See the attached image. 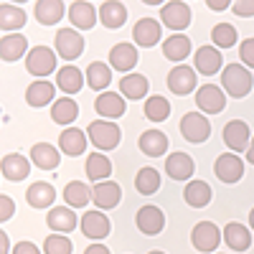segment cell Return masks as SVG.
Returning <instances> with one entry per match:
<instances>
[{
	"label": "cell",
	"mask_w": 254,
	"mask_h": 254,
	"mask_svg": "<svg viewBox=\"0 0 254 254\" xmlns=\"http://www.w3.org/2000/svg\"><path fill=\"white\" fill-rule=\"evenodd\" d=\"M221 84H224V92L229 97H247L254 87V76L252 71L244 66V64H226L224 71H221Z\"/></svg>",
	"instance_id": "cell-1"
},
{
	"label": "cell",
	"mask_w": 254,
	"mask_h": 254,
	"mask_svg": "<svg viewBox=\"0 0 254 254\" xmlns=\"http://www.w3.org/2000/svg\"><path fill=\"white\" fill-rule=\"evenodd\" d=\"M87 135H89L92 145L99 147L102 153L104 150H115V147L120 145V140H122L120 125L117 122H110V120H94V122H89Z\"/></svg>",
	"instance_id": "cell-2"
},
{
	"label": "cell",
	"mask_w": 254,
	"mask_h": 254,
	"mask_svg": "<svg viewBox=\"0 0 254 254\" xmlns=\"http://www.w3.org/2000/svg\"><path fill=\"white\" fill-rule=\"evenodd\" d=\"M54 46H56V54L66 61H74L84 54V36L76 33L74 28H61L54 33Z\"/></svg>",
	"instance_id": "cell-3"
},
{
	"label": "cell",
	"mask_w": 254,
	"mask_h": 254,
	"mask_svg": "<svg viewBox=\"0 0 254 254\" xmlns=\"http://www.w3.org/2000/svg\"><path fill=\"white\" fill-rule=\"evenodd\" d=\"M181 135H183V140L193 142V145L206 142L208 135H211L208 117H203L201 112H186L183 120H181Z\"/></svg>",
	"instance_id": "cell-4"
},
{
	"label": "cell",
	"mask_w": 254,
	"mask_h": 254,
	"mask_svg": "<svg viewBox=\"0 0 254 254\" xmlns=\"http://www.w3.org/2000/svg\"><path fill=\"white\" fill-rule=\"evenodd\" d=\"M221 137H224V142H226V147L231 153H244L252 145V132H249V125L244 120L226 122L224 130H221Z\"/></svg>",
	"instance_id": "cell-5"
},
{
	"label": "cell",
	"mask_w": 254,
	"mask_h": 254,
	"mask_svg": "<svg viewBox=\"0 0 254 254\" xmlns=\"http://www.w3.org/2000/svg\"><path fill=\"white\" fill-rule=\"evenodd\" d=\"M26 69L33 76H49L56 71V54L49 46H33L26 56Z\"/></svg>",
	"instance_id": "cell-6"
},
{
	"label": "cell",
	"mask_w": 254,
	"mask_h": 254,
	"mask_svg": "<svg viewBox=\"0 0 254 254\" xmlns=\"http://www.w3.org/2000/svg\"><path fill=\"white\" fill-rule=\"evenodd\" d=\"M160 20L165 28L181 33L190 26V8L186 3H181V0H171V3H165L160 8Z\"/></svg>",
	"instance_id": "cell-7"
},
{
	"label": "cell",
	"mask_w": 254,
	"mask_h": 254,
	"mask_svg": "<svg viewBox=\"0 0 254 254\" xmlns=\"http://www.w3.org/2000/svg\"><path fill=\"white\" fill-rule=\"evenodd\" d=\"M196 107L203 115H219L226 107V97L224 89L216 87V84H203V87L196 89Z\"/></svg>",
	"instance_id": "cell-8"
},
{
	"label": "cell",
	"mask_w": 254,
	"mask_h": 254,
	"mask_svg": "<svg viewBox=\"0 0 254 254\" xmlns=\"http://www.w3.org/2000/svg\"><path fill=\"white\" fill-rule=\"evenodd\" d=\"M190 242H193V247L203 254L216 252V247L221 244V229L214 221H201V224L193 226V231H190Z\"/></svg>",
	"instance_id": "cell-9"
},
{
	"label": "cell",
	"mask_w": 254,
	"mask_h": 254,
	"mask_svg": "<svg viewBox=\"0 0 254 254\" xmlns=\"http://www.w3.org/2000/svg\"><path fill=\"white\" fill-rule=\"evenodd\" d=\"M214 173L221 183L231 186L237 183L242 176H244V160L237 155V153H221L214 163Z\"/></svg>",
	"instance_id": "cell-10"
},
{
	"label": "cell",
	"mask_w": 254,
	"mask_h": 254,
	"mask_svg": "<svg viewBox=\"0 0 254 254\" xmlns=\"http://www.w3.org/2000/svg\"><path fill=\"white\" fill-rule=\"evenodd\" d=\"M168 89L178 97H186L196 89V69L186 66V64H178L168 71Z\"/></svg>",
	"instance_id": "cell-11"
},
{
	"label": "cell",
	"mask_w": 254,
	"mask_h": 254,
	"mask_svg": "<svg viewBox=\"0 0 254 254\" xmlns=\"http://www.w3.org/2000/svg\"><path fill=\"white\" fill-rule=\"evenodd\" d=\"M135 224H137V229L142 231V234L155 237V234H160V231L165 229V214H163V208L147 203V206H142V208L137 211Z\"/></svg>",
	"instance_id": "cell-12"
},
{
	"label": "cell",
	"mask_w": 254,
	"mask_h": 254,
	"mask_svg": "<svg viewBox=\"0 0 254 254\" xmlns=\"http://www.w3.org/2000/svg\"><path fill=\"white\" fill-rule=\"evenodd\" d=\"M132 38H135V44L142 46V49L155 46L158 41L163 38L160 20H155V18H140L137 23L132 26Z\"/></svg>",
	"instance_id": "cell-13"
},
{
	"label": "cell",
	"mask_w": 254,
	"mask_h": 254,
	"mask_svg": "<svg viewBox=\"0 0 254 254\" xmlns=\"http://www.w3.org/2000/svg\"><path fill=\"white\" fill-rule=\"evenodd\" d=\"M94 110L99 117H107L110 122L120 120L127 110V104H125V97L117 94V92H102L97 99H94Z\"/></svg>",
	"instance_id": "cell-14"
},
{
	"label": "cell",
	"mask_w": 254,
	"mask_h": 254,
	"mask_svg": "<svg viewBox=\"0 0 254 254\" xmlns=\"http://www.w3.org/2000/svg\"><path fill=\"white\" fill-rule=\"evenodd\" d=\"M110 219L104 216V211H87V214L81 216V234L87 237V239H104L110 234Z\"/></svg>",
	"instance_id": "cell-15"
},
{
	"label": "cell",
	"mask_w": 254,
	"mask_h": 254,
	"mask_svg": "<svg viewBox=\"0 0 254 254\" xmlns=\"http://www.w3.org/2000/svg\"><path fill=\"white\" fill-rule=\"evenodd\" d=\"M165 173L173 181H188L196 173V163L188 153H171L165 158Z\"/></svg>",
	"instance_id": "cell-16"
},
{
	"label": "cell",
	"mask_w": 254,
	"mask_h": 254,
	"mask_svg": "<svg viewBox=\"0 0 254 254\" xmlns=\"http://www.w3.org/2000/svg\"><path fill=\"white\" fill-rule=\"evenodd\" d=\"M122 198V188L120 183L115 181H104V183H94L92 188V201L97 203L99 211H107V208H115Z\"/></svg>",
	"instance_id": "cell-17"
},
{
	"label": "cell",
	"mask_w": 254,
	"mask_h": 254,
	"mask_svg": "<svg viewBox=\"0 0 254 254\" xmlns=\"http://www.w3.org/2000/svg\"><path fill=\"white\" fill-rule=\"evenodd\" d=\"M221 64H224V59H221V54H219L216 46H201V49L196 51V56H193V66H196V71L203 74V76L219 74V71H221Z\"/></svg>",
	"instance_id": "cell-18"
},
{
	"label": "cell",
	"mask_w": 254,
	"mask_h": 254,
	"mask_svg": "<svg viewBox=\"0 0 254 254\" xmlns=\"http://www.w3.org/2000/svg\"><path fill=\"white\" fill-rule=\"evenodd\" d=\"M69 20L74 23V28H81V31H89L97 26L99 20V13L94 10L92 3H87V0H74V3L69 5Z\"/></svg>",
	"instance_id": "cell-19"
},
{
	"label": "cell",
	"mask_w": 254,
	"mask_h": 254,
	"mask_svg": "<svg viewBox=\"0 0 254 254\" xmlns=\"http://www.w3.org/2000/svg\"><path fill=\"white\" fill-rule=\"evenodd\" d=\"M87 140H89V135L81 132L79 127H66V130L61 132V137H59V147H61L64 155L79 158L84 150H87Z\"/></svg>",
	"instance_id": "cell-20"
},
{
	"label": "cell",
	"mask_w": 254,
	"mask_h": 254,
	"mask_svg": "<svg viewBox=\"0 0 254 254\" xmlns=\"http://www.w3.org/2000/svg\"><path fill=\"white\" fill-rule=\"evenodd\" d=\"M33 13H36V20L41 26H56L64 15H69V8L61 0H38Z\"/></svg>",
	"instance_id": "cell-21"
},
{
	"label": "cell",
	"mask_w": 254,
	"mask_h": 254,
	"mask_svg": "<svg viewBox=\"0 0 254 254\" xmlns=\"http://www.w3.org/2000/svg\"><path fill=\"white\" fill-rule=\"evenodd\" d=\"M0 171H3L5 181L18 183V181H26V178H28L31 163H28V158H23L20 153H8V155L3 158V163H0Z\"/></svg>",
	"instance_id": "cell-22"
},
{
	"label": "cell",
	"mask_w": 254,
	"mask_h": 254,
	"mask_svg": "<svg viewBox=\"0 0 254 254\" xmlns=\"http://www.w3.org/2000/svg\"><path fill=\"white\" fill-rule=\"evenodd\" d=\"M137 64V49L132 44H115L110 51V66L117 71H132Z\"/></svg>",
	"instance_id": "cell-23"
},
{
	"label": "cell",
	"mask_w": 254,
	"mask_h": 254,
	"mask_svg": "<svg viewBox=\"0 0 254 254\" xmlns=\"http://www.w3.org/2000/svg\"><path fill=\"white\" fill-rule=\"evenodd\" d=\"M137 147L147 158H163L168 150V135L160 130H145L137 140Z\"/></svg>",
	"instance_id": "cell-24"
},
{
	"label": "cell",
	"mask_w": 254,
	"mask_h": 254,
	"mask_svg": "<svg viewBox=\"0 0 254 254\" xmlns=\"http://www.w3.org/2000/svg\"><path fill=\"white\" fill-rule=\"evenodd\" d=\"M46 224H49V229L54 231V234H69V231H74L79 226L74 211L71 208H64V206H56V208L49 211Z\"/></svg>",
	"instance_id": "cell-25"
},
{
	"label": "cell",
	"mask_w": 254,
	"mask_h": 254,
	"mask_svg": "<svg viewBox=\"0 0 254 254\" xmlns=\"http://www.w3.org/2000/svg\"><path fill=\"white\" fill-rule=\"evenodd\" d=\"M28 38L20 33H10L0 38V59L3 61H18L20 56H28Z\"/></svg>",
	"instance_id": "cell-26"
},
{
	"label": "cell",
	"mask_w": 254,
	"mask_h": 254,
	"mask_svg": "<svg viewBox=\"0 0 254 254\" xmlns=\"http://www.w3.org/2000/svg\"><path fill=\"white\" fill-rule=\"evenodd\" d=\"M31 160H33V165L41 168V171H56L59 163H61V153L49 142H36L31 147Z\"/></svg>",
	"instance_id": "cell-27"
},
{
	"label": "cell",
	"mask_w": 254,
	"mask_h": 254,
	"mask_svg": "<svg viewBox=\"0 0 254 254\" xmlns=\"http://www.w3.org/2000/svg\"><path fill=\"white\" fill-rule=\"evenodd\" d=\"M54 97H56V87L46 79H36L26 89V102L31 104V107H46V104L56 102Z\"/></svg>",
	"instance_id": "cell-28"
},
{
	"label": "cell",
	"mask_w": 254,
	"mask_h": 254,
	"mask_svg": "<svg viewBox=\"0 0 254 254\" xmlns=\"http://www.w3.org/2000/svg\"><path fill=\"white\" fill-rule=\"evenodd\" d=\"M84 81H87V76L81 74V69L76 66H61L59 74H56V87L64 92V94H79L81 87H84Z\"/></svg>",
	"instance_id": "cell-29"
},
{
	"label": "cell",
	"mask_w": 254,
	"mask_h": 254,
	"mask_svg": "<svg viewBox=\"0 0 254 254\" xmlns=\"http://www.w3.org/2000/svg\"><path fill=\"white\" fill-rule=\"evenodd\" d=\"M26 201L28 206L33 208H49L54 201H56V188L46 181H38V183H31L28 190H26Z\"/></svg>",
	"instance_id": "cell-30"
},
{
	"label": "cell",
	"mask_w": 254,
	"mask_h": 254,
	"mask_svg": "<svg viewBox=\"0 0 254 254\" xmlns=\"http://www.w3.org/2000/svg\"><path fill=\"white\" fill-rule=\"evenodd\" d=\"M214 193H211V186L206 181H188L186 190H183V201L190 206V208H203L211 203Z\"/></svg>",
	"instance_id": "cell-31"
},
{
	"label": "cell",
	"mask_w": 254,
	"mask_h": 254,
	"mask_svg": "<svg viewBox=\"0 0 254 254\" xmlns=\"http://www.w3.org/2000/svg\"><path fill=\"white\" fill-rule=\"evenodd\" d=\"M84 171H87V178L92 183H104L112 176V163H110L107 155L92 153V155H87V165H84Z\"/></svg>",
	"instance_id": "cell-32"
},
{
	"label": "cell",
	"mask_w": 254,
	"mask_h": 254,
	"mask_svg": "<svg viewBox=\"0 0 254 254\" xmlns=\"http://www.w3.org/2000/svg\"><path fill=\"white\" fill-rule=\"evenodd\" d=\"M224 242H226V247H231L234 252H247L252 247V234H249V229L244 224L231 221V224L224 226Z\"/></svg>",
	"instance_id": "cell-33"
},
{
	"label": "cell",
	"mask_w": 254,
	"mask_h": 254,
	"mask_svg": "<svg viewBox=\"0 0 254 254\" xmlns=\"http://www.w3.org/2000/svg\"><path fill=\"white\" fill-rule=\"evenodd\" d=\"M84 76H87L89 87L102 94V89H107L112 81V66L110 64H102V61H92L87 66V71H84Z\"/></svg>",
	"instance_id": "cell-34"
},
{
	"label": "cell",
	"mask_w": 254,
	"mask_h": 254,
	"mask_svg": "<svg viewBox=\"0 0 254 254\" xmlns=\"http://www.w3.org/2000/svg\"><path fill=\"white\" fill-rule=\"evenodd\" d=\"M147 89H150V81L142 74H127L120 81V94L125 99H142L147 97Z\"/></svg>",
	"instance_id": "cell-35"
},
{
	"label": "cell",
	"mask_w": 254,
	"mask_h": 254,
	"mask_svg": "<svg viewBox=\"0 0 254 254\" xmlns=\"http://www.w3.org/2000/svg\"><path fill=\"white\" fill-rule=\"evenodd\" d=\"M99 20H102L104 28H120L127 20V8L122 3H117V0H107V3H102V8H99Z\"/></svg>",
	"instance_id": "cell-36"
},
{
	"label": "cell",
	"mask_w": 254,
	"mask_h": 254,
	"mask_svg": "<svg viewBox=\"0 0 254 254\" xmlns=\"http://www.w3.org/2000/svg\"><path fill=\"white\" fill-rule=\"evenodd\" d=\"M79 117V104L71 97H61L51 104V120L56 125H71Z\"/></svg>",
	"instance_id": "cell-37"
},
{
	"label": "cell",
	"mask_w": 254,
	"mask_h": 254,
	"mask_svg": "<svg viewBox=\"0 0 254 254\" xmlns=\"http://www.w3.org/2000/svg\"><path fill=\"white\" fill-rule=\"evenodd\" d=\"M64 201H66L71 208H84L92 201V188L81 181H71L64 186Z\"/></svg>",
	"instance_id": "cell-38"
},
{
	"label": "cell",
	"mask_w": 254,
	"mask_h": 254,
	"mask_svg": "<svg viewBox=\"0 0 254 254\" xmlns=\"http://www.w3.org/2000/svg\"><path fill=\"white\" fill-rule=\"evenodd\" d=\"M190 54V38L188 36H168L163 41V56L165 59H171V61H183L186 56Z\"/></svg>",
	"instance_id": "cell-39"
},
{
	"label": "cell",
	"mask_w": 254,
	"mask_h": 254,
	"mask_svg": "<svg viewBox=\"0 0 254 254\" xmlns=\"http://www.w3.org/2000/svg\"><path fill=\"white\" fill-rule=\"evenodd\" d=\"M23 26H26V10L23 8L10 5V3L0 5V28L3 31H18Z\"/></svg>",
	"instance_id": "cell-40"
},
{
	"label": "cell",
	"mask_w": 254,
	"mask_h": 254,
	"mask_svg": "<svg viewBox=\"0 0 254 254\" xmlns=\"http://www.w3.org/2000/svg\"><path fill=\"white\" fill-rule=\"evenodd\" d=\"M135 188H137V193L142 196H153L155 190L160 188V173L155 171V168H140L137 176H135Z\"/></svg>",
	"instance_id": "cell-41"
},
{
	"label": "cell",
	"mask_w": 254,
	"mask_h": 254,
	"mask_svg": "<svg viewBox=\"0 0 254 254\" xmlns=\"http://www.w3.org/2000/svg\"><path fill=\"white\" fill-rule=\"evenodd\" d=\"M168 115H171V102H168L163 94H155V97L145 99V117L150 122H165Z\"/></svg>",
	"instance_id": "cell-42"
},
{
	"label": "cell",
	"mask_w": 254,
	"mask_h": 254,
	"mask_svg": "<svg viewBox=\"0 0 254 254\" xmlns=\"http://www.w3.org/2000/svg\"><path fill=\"white\" fill-rule=\"evenodd\" d=\"M211 41H214L219 49H231L237 44V28L231 23H216L214 31H211Z\"/></svg>",
	"instance_id": "cell-43"
},
{
	"label": "cell",
	"mask_w": 254,
	"mask_h": 254,
	"mask_svg": "<svg viewBox=\"0 0 254 254\" xmlns=\"http://www.w3.org/2000/svg\"><path fill=\"white\" fill-rule=\"evenodd\" d=\"M74 244L66 239V234H49L44 239V254H71Z\"/></svg>",
	"instance_id": "cell-44"
},
{
	"label": "cell",
	"mask_w": 254,
	"mask_h": 254,
	"mask_svg": "<svg viewBox=\"0 0 254 254\" xmlns=\"http://www.w3.org/2000/svg\"><path fill=\"white\" fill-rule=\"evenodd\" d=\"M239 59L247 69H254V38H244L239 44Z\"/></svg>",
	"instance_id": "cell-45"
},
{
	"label": "cell",
	"mask_w": 254,
	"mask_h": 254,
	"mask_svg": "<svg viewBox=\"0 0 254 254\" xmlns=\"http://www.w3.org/2000/svg\"><path fill=\"white\" fill-rule=\"evenodd\" d=\"M231 10L239 18H254V0H237V3H231Z\"/></svg>",
	"instance_id": "cell-46"
},
{
	"label": "cell",
	"mask_w": 254,
	"mask_h": 254,
	"mask_svg": "<svg viewBox=\"0 0 254 254\" xmlns=\"http://www.w3.org/2000/svg\"><path fill=\"white\" fill-rule=\"evenodd\" d=\"M13 211H15V203L10 196L0 193V221H10L13 219Z\"/></svg>",
	"instance_id": "cell-47"
},
{
	"label": "cell",
	"mask_w": 254,
	"mask_h": 254,
	"mask_svg": "<svg viewBox=\"0 0 254 254\" xmlns=\"http://www.w3.org/2000/svg\"><path fill=\"white\" fill-rule=\"evenodd\" d=\"M13 254H41V249L33 242H18L13 247Z\"/></svg>",
	"instance_id": "cell-48"
},
{
	"label": "cell",
	"mask_w": 254,
	"mask_h": 254,
	"mask_svg": "<svg viewBox=\"0 0 254 254\" xmlns=\"http://www.w3.org/2000/svg\"><path fill=\"white\" fill-rule=\"evenodd\" d=\"M0 254H13V247H10V237L5 231H0Z\"/></svg>",
	"instance_id": "cell-49"
},
{
	"label": "cell",
	"mask_w": 254,
	"mask_h": 254,
	"mask_svg": "<svg viewBox=\"0 0 254 254\" xmlns=\"http://www.w3.org/2000/svg\"><path fill=\"white\" fill-rule=\"evenodd\" d=\"M84 254H110V249L104 244H99V242H94V244H89L87 249H84Z\"/></svg>",
	"instance_id": "cell-50"
},
{
	"label": "cell",
	"mask_w": 254,
	"mask_h": 254,
	"mask_svg": "<svg viewBox=\"0 0 254 254\" xmlns=\"http://www.w3.org/2000/svg\"><path fill=\"white\" fill-rule=\"evenodd\" d=\"M211 10H226L231 3H229V0H208V3H206Z\"/></svg>",
	"instance_id": "cell-51"
},
{
	"label": "cell",
	"mask_w": 254,
	"mask_h": 254,
	"mask_svg": "<svg viewBox=\"0 0 254 254\" xmlns=\"http://www.w3.org/2000/svg\"><path fill=\"white\" fill-rule=\"evenodd\" d=\"M247 160L254 165V135H252V145H249V150H247Z\"/></svg>",
	"instance_id": "cell-52"
},
{
	"label": "cell",
	"mask_w": 254,
	"mask_h": 254,
	"mask_svg": "<svg viewBox=\"0 0 254 254\" xmlns=\"http://www.w3.org/2000/svg\"><path fill=\"white\" fill-rule=\"evenodd\" d=\"M249 226H252V229H254V208H252V211H249Z\"/></svg>",
	"instance_id": "cell-53"
},
{
	"label": "cell",
	"mask_w": 254,
	"mask_h": 254,
	"mask_svg": "<svg viewBox=\"0 0 254 254\" xmlns=\"http://www.w3.org/2000/svg\"><path fill=\"white\" fill-rule=\"evenodd\" d=\"M147 254H165V252H160V249H153V252H147Z\"/></svg>",
	"instance_id": "cell-54"
}]
</instances>
